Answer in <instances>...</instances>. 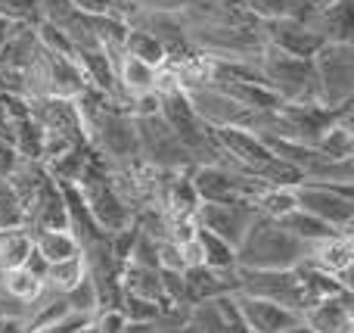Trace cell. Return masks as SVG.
I'll list each match as a JSON object with an SVG mask.
<instances>
[{"mask_svg": "<svg viewBox=\"0 0 354 333\" xmlns=\"http://www.w3.org/2000/svg\"><path fill=\"white\" fill-rule=\"evenodd\" d=\"M193 240L199 243L202 265L218 268V271H233V268H236V249H233L227 240H221L218 234H212V231H205V228L196 224Z\"/></svg>", "mask_w": 354, "mask_h": 333, "instance_id": "9a60e30c", "label": "cell"}, {"mask_svg": "<svg viewBox=\"0 0 354 333\" xmlns=\"http://www.w3.org/2000/svg\"><path fill=\"white\" fill-rule=\"evenodd\" d=\"M62 296H66L68 309H72L75 315H87V318H93V312L100 309V296H97V287H93L91 274H84V278H81L68 293H62Z\"/></svg>", "mask_w": 354, "mask_h": 333, "instance_id": "44dd1931", "label": "cell"}, {"mask_svg": "<svg viewBox=\"0 0 354 333\" xmlns=\"http://www.w3.org/2000/svg\"><path fill=\"white\" fill-rule=\"evenodd\" d=\"M233 299H236L239 315H243L249 333H283L292 327V324L301 321L299 312L286 309V305L268 303V299L245 296V293H239V290H233Z\"/></svg>", "mask_w": 354, "mask_h": 333, "instance_id": "9c48e42d", "label": "cell"}, {"mask_svg": "<svg viewBox=\"0 0 354 333\" xmlns=\"http://www.w3.org/2000/svg\"><path fill=\"white\" fill-rule=\"evenodd\" d=\"M31 249H35V243H31V231H25V224L3 228L0 231V274L22 268Z\"/></svg>", "mask_w": 354, "mask_h": 333, "instance_id": "5bb4252c", "label": "cell"}, {"mask_svg": "<svg viewBox=\"0 0 354 333\" xmlns=\"http://www.w3.org/2000/svg\"><path fill=\"white\" fill-rule=\"evenodd\" d=\"M187 318L202 333H249L243 315H239V305H236V299H233V293L189 303L187 305Z\"/></svg>", "mask_w": 354, "mask_h": 333, "instance_id": "ba28073f", "label": "cell"}, {"mask_svg": "<svg viewBox=\"0 0 354 333\" xmlns=\"http://www.w3.org/2000/svg\"><path fill=\"white\" fill-rule=\"evenodd\" d=\"M159 268H171V271H183V249L177 240H159Z\"/></svg>", "mask_w": 354, "mask_h": 333, "instance_id": "484cf974", "label": "cell"}, {"mask_svg": "<svg viewBox=\"0 0 354 333\" xmlns=\"http://www.w3.org/2000/svg\"><path fill=\"white\" fill-rule=\"evenodd\" d=\"M255 215H258V209L252 203H243V199H239V203H199V209H196V224L212 231V234H218L221 240H227L236 249Z\"/></svg>", "mask_w": 354, "mask_h": 333, "instance_id": "8992f818", "label": "cell"}, {"mask_svg": "<svg viewBox=\"0 0 354 333\" xmlns=\"http://www.w3.org/2000/svg\"><path fill=\"white\" fill-rule=\"evenodd\" d=\"M236 290L245 296H258L268 303L286 305L292 312H305L308 299L301 293L295 268H239L236 265Z\"/></svg>", "mask_w": 354, "mask_h": 333, "instance_id": "3957f363", "label": "cell"}, {"mask_svg": "<svg viewBox=\"0 0 354 333\" xmlns=\"http://www.w3.org/2000/svg\"><path fill=\"white\" fill-rule=\"evenodd\" d=\"M78 190H81V197H84L87 209H91V215H93V222H97L100 231L115 234V231L131 228V212H128V206H124L118 187L112 184L93 162H87V168L81 172Z\"/></svg>", "mask_w": 354, "mask_h": 333, "instance_id": "277c9868", "label": "cell"}, {"mask_svg": "<svg viewBox=\"0 0 354 333\" xmlns=\"http://www.w3.org/2000/svg\"><path fill=\"white\" fill-rule=\"evenodd\" d=\"M183 284H187V303L199 299H214L236 290V268L233 271H218L208 265H187L183 268Z\"/></svg>", "mask_w": 354, "mask_h": 333, "instance_id": "8fae6325", "label": "cell"}, {"mask_svg": "<svg viewBox=\"0 0 354 333\" xmlns=\"http://www.w3.org/2000/svg\"><path fill=\"white\" fill-rule=\"evenodd\" d=\"M122 50L131 53V56H137L140 62H147V66H153V69H162L168 62L165 44H162L156 35H149L147 28H134V25L128 28V37H124Z\"/></svg>", "mask_w": 354, "mask_h": 333, "instance_id": "2e32d148", "label": "cell"}, {"mask_svg": "<svg viewBox=\"0 0 354 333\" xmlns=\"http://www.w3.org/2000/svg\"><path fill=\"white\" fill-rule=\"evenodd\" d=\"M305 255H308L305 240L289 234L277 218H268L258 212L236 246V265L239 268H295L299 262H305Z\"/></svg>", "mask_w": 354, "mask_h": 333, "instance_id": "6da1fadb", "label": "cell"}, {"mask_svg": "<svg viewBox=\"0 0 354 333\" xmlns=\"http://www.w3.org/2000/svg\"><path fill=\"white\" fill-rule=\"evenodd\" d=\"M268 28V44L289 56H301V60H314L320 47L326 44V37L314 28L311 22L299 16H277V19H268L261 22Z\"/></svg>", "mask_w": 354, "mask_h": 333, "instance_id": "52a82bcc", "label": "cell"}, {"mask_svg": "<svg viewBox=\"0 0 354 333\" xmlns=\"http://www.w3.org/2000/svg\"><path fill=\"white\" fill-rule=\"evenodd\" d=\"M19 159H22V156L16 153V147H12L10 141H0V178H10L12 168L19 165Z\"/></svg>", "mask_w": 354, "mask_h": 333, "instance_id": "4316f807", "label": "cell"}, {"mask_svg": "<svg viewBox=\"0 0 354 333\" xmlns=\"http://www.w3.org/2000/svg\"><path fill=\"white\" fill-rule=\"evenodd\" d=\"M118 309L128 321H156L162 315V305L153 303V299H143V296H134V293H122L118 299Z\"/></svg>", "mask_w": 354, "mask_h": 333, "instance_id": "7402d4cb", "label": "cell"}, {"mask_svg": "<svg viewBox=\"0 0 354 333\" xmlns=\"http://www.w3.org/2000/svg\"><path fill=\"white\" fill-rule=\"evenodd\" d=\"M301 321L314 333H342L351 327V293H339V296L311 303L301 312Z\"/></svg>", "mask_w": 354, "mask_h": 333, "instance_id": "30bf717a", "label": "cell"}, {"mask_svg": "<svg viewBox=\"0 0 354 333\" xmlns=\"http://www.w3.org/2000/svg\"><path fill=\"white\" fill-rule=\"evenodd\" d=\"M314 75H317V91L324 106L336 109V106L351 103V91H354L351 41H326L314 53Z\"/></svg>", "mask_w": 354, "mask_h": 333, "instance_id": "7a4b0ae2", "label": "cell"}, {"mask_svg": "<svg viewBox=\"0 0 354 333\" xmlns=\"http://www.w3.org/2000/svg\"><path fill=\"white\" fill-rule=\"evenodd\" d=\"M31 243H35V249L50 265L81 253V246L75 243V237L68 234V231H31Z\"/></svg>", "mask_w": 354, "mask_h": 333, "instance_id": "ac0fdd59", "label": "cell"}, {"mask_svg": "<svg viewBox=\"0 0 354 333\" xmlns=\"http://www.w3.org/2000/svg\"><path fill=\"white\" fill-rule=\"evenodd\" d=\"M0 16L25 25L37 19V0H0Z\"/></svg>", "mask_w": 354, "mask_h": 333, "instance_id": "cb8c5ba5", "label": "cell"}, {"mask_svg": "<svg viewBox=\"0 0 354 333\" xmlns=\"http://www.w3.org/2000/svg\"><path fill=\"white\" fill-rule=\"evenodd\" d=\"M295 206L311 215L324 218L339 231H348L354 222V184H320V181H301L292 187Z\"/></svg>", "mask_w": 354, "mask_h": 333, "instance_id": "5b68a950", "label": "cell"}, {"mask_svg": "<svg viewBox=\"0 0 354 333\" xmlns=\"http://www.w3.org/2000/svg\"><path fill=\"white\" fill-rule=\"evenodd\" d=\"M295 274H299V284H301V293H305L308 305L320 303V299L339 296V293H351V287L345 284L339 274L326 271V268H320V265H311V262H299Z\"/></svg>", "mask_w": 354, "mask_h": 333, "instance_id": "7c38bea8", "label": "cell"}, {"mask_svg": "<svg viewBox=\"0 0 354 333\" xmlns=\"http://www.w3.org/2000/svg\"><path fill=\"white\" fill-rule=\"evenodd\" d=\"M243 10H249L258 22H268L277 16H289V0H243Z\"/></svg>", "mask_w": 354, "mask_h": 333, "instance_id": "603a6c76", "label": "cell"}, {"mask_svg": "<svg viewBox=\"0 0 354 333\" xmlns=\"http://www.w3.org/2000/svg\"><path fill=\"white\" fill-rule=\"evenodd\" d=\"M283 333H314V330L308 327L305 321H299V324H292V327H289V330H283Z\"/></svg>", "mask_w": 354, "mask_h": 333, "instance_id": "f1b7e54d", "label": "cell"}, {"mask_svg": "<svg viewBox=\"0 0 354 333\" xmlns=\"http://www.w3.org/2000/svg\"><path fill=\"white\" fill-rule=\"evenodd\" d=\"M3 278V293L12 299V303H37L44 293V284L35 278V274H28L25 268H12V271L0 274Z\"/></svg>", "mask_w": 354, "mask_h": 333, "instance_id": "d6986e66", "label": "cell"}, {"mask_svg": "<svg viewBox=\"0 0 354 333\" xmlns=\"http://www.w3.org/2000/svg\"><path fill=\"white\" fill-rule=\"evenodd\" d=\"M87 274V262L84 255H68L62 262H53L47 265V274H44V290L47 293H68L81 278Z\"/></svg>", "mask_w": 354, "mask_h": 333, "instance_id": "e0dca14e", "label": "cell"}, {"mask_svg": "<svg viewBox=\"0 0 354 333\" xmlns=\"http://www.w3.org/2000/svg\"><path fill=\"white\" fill-rule=\"evenodd\" d=\"M91 321L100 333H122L124 324H128V318L122 315V309H97Z\"/></svg>", "mask_w": 354, "mask_h": 333, "instance_id": "d4e9b609", "label": "cell"}, {"mask_svg": "<svg viewBox=\"0 0 354 333\" xmlns=\"http://www.w3.org/2000/svg\"><path fill=\"white\" fill-rule=\"evenodd\" d=\"M277 222H280L283 228L289 231V234H295V237H299V240H305V243H317V240H326V237L348 234V231H339V228H333V224H326L324 218L311 215V212L299 209V206H295L292 212H286V215H283V218H277Z\"/></svg>", "mask_w": 354, "mask_h": 333, "instance_id": "4fadbf2b", "label": "cell"}, {"mask_svg": "<svg viewBox=\"0 0 354 333\" xmlns=\"http://www.w3.org/2000/svg\"><path fill=\"white\" fill-rule=\"evenodd\" d=\"M196 209H199V197H196L189 178H174L171 187H168V212H171V218H196Z\"/></svg>", "mask_w": 354, "mask_h": 333, "instance_id": "ffe728a7", "label": "cell"}, {"mask_svg": "<svg viewBox=\"0 0 354 333\" xmlns=\"http://www.w3.org/2000/svg\"><path fill=\"white\" fill-rule=\"evenodd\" d=\"M22 28V22H12V19H6V16H0V47H3L6 41H10L16 31Z\"/></svg>", "mask_w": 354, "mask_h": 333, "instance_id": "83f0119b", "label": "cell"}, {"mask_svg": "<svg viewBox=\"0 0 354 333\" xmlns=\"http://www.w3.org/2000/svg\"><path fill=\"white\" fill-rule=\"evenodd\" d=\"M75 333H100L97 327H93V321H87L84 324V327H78V330H75Z\"/></svg>", "mask_w": 354, "mask_h": 333, "instance_id": "f546056e", "label": "cell"}]
</instances>
